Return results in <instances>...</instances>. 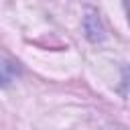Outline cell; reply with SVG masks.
<instances>
[{"label":"cell","mask_w":130,"mask_h":130,"mask_svg":"<svg viewBox=\"0 0 130 130\" xmlns=\"http://www.w3.org/2000/svg\"><path fill=\"white\" fill-rule=\"evenodd\" d=\"M10 79V67L6 63H0V85Z\"/></svg>","instance_id":"cell-1"}]
</instances>
